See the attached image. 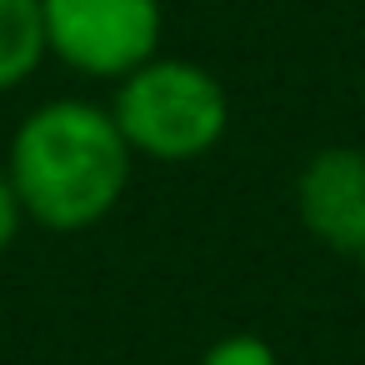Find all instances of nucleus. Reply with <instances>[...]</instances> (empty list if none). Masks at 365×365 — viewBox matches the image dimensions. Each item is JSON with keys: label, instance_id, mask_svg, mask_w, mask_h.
<instances>
[{"label": "nucleus", "instance_id": "f257e3e1", "mask_svg": "<svg viewBox=\"0 0 365 365\" xmlns=\"http://www.w3.org/2000/svg\"><path fill=\"white\" fill-rule=\"evenodd\" d=\"M6 170L26 220L71 235L101 225L125 200L135 150L125 145L110 106L46 101L16 125Z\"/></svg>", "mask_w": 365, "mask_h": 365}, {"label": "nucleus", "instance_id": "f03ea898", "mask_svg": "<svg viewBox=\"0 0 365 365\" xmlns=\"http://www.w3.org/2000/svg\"><path fill=\"white\" fill-rule=\"evenodd\" d=\"M110 115L135 155L185 165L225 140L230 101L205 66L180 56H150L145 66L115 81Z\"/></svg>", "mask_w": 365, "mask_h": 365}, {"label": "nucleus", "instance_id": "7ed1b4c3", "mask_svg": "<svg viewBox=\"0 0 365 365\" xmlns=\"http://www.w3.org/2000/svg\"><path fill=\"white\" fill-rule=\"evenodd\" d=\"M41 11L46 51L76 76L120 81L150 56H160V0H41Z\"/></svg>", "mask_w": 365, "mask_h": 365}, {"label": "nucleus", "instance_id": "20e7f679", "mask_svg": "<svg viewBox=\"0 0 365 365\" xmlns=\"http://www.w3.org/2000/svg\"><path fill=\"white\" fill-rule=\"evenodd\" d=\"M295 210L310 240L335 255H365V150L325 145L295 175Z\"/></svg>", "mask_w": 365, "mask_h": 365}, {"label": "nucleus", "instance_id": "39448f33", "mask_svg": "<svg viewBox=\"0 0 365 365\" xmlns=\"http://www.w3.org/2000/svg\"><path fill=\"white\" fill-rule=\"evenodd\" d=\"M46 11L41 0H0V91L31 81L46 61Z\"/></svg>", "mask_w": 365, "mask_h": 365}, {"label": "nucleus", "instance_id": "423d86ee", "mask_svg": "<svg viewBox=\"0 0 365 365\" xmlns=\"http://www.w3.org/2000/svg\"><path fill=\"white\" fill-rule=\"evenodd\" d=\"M200 365H280V355L270 340H260L250 330H230L200 355Z\"/></svg>", "mask_w": 365, "mask_h": 365}, {"label": "nucleus", "instance_id": "0eeeda50", "mask_svg": "<svg viewBox=\"0 0 365 365\" xmlns=\"http://www.w3.org/2000/svg\"><path fill=\"white\" fill-rule=\"evenodd\" d=\"M21 225H26V210H21V195H16V180H11L6 160H0V255L16 245Z\"/></svg>", "mask_w": 365, "mask_h": 365}, {"label": "nucleus", "instance_id": "6e6552de", "mask_svg": "<svg viewBox=\"0 0 365 365\" xmlns=\"http://www.w3.org/2000/svg\"><path fill=\"white\" fill-rule=\"evenodd\" d=\"M360 265H365V255H360Z\"/></svg>", "mask_w": 365, "mask_h": 365}]
</instances>
